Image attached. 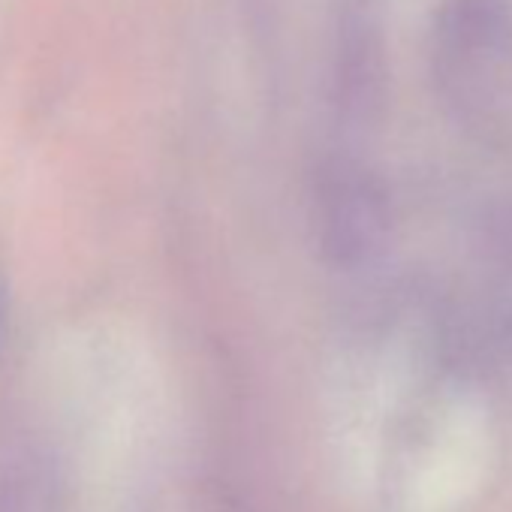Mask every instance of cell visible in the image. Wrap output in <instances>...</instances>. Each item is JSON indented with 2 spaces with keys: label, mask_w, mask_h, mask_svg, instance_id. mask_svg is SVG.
Instances as JSON below:
<instances>
[{
  "label": "cell",
  "mask_w": 512,
  "mask_h": 512,
  "mask_svg": "<svg viewBox=\"0 0 512 512\" xmlns=\"http://www.w3.org/2000/svg\"><path fill=\"white\" fill-rule=\"evenodd\" d=\"M425 52L434 85L458 112L497 115L512 94V0H437Z\"/></svg>",
  "instance_id": "1"
}]
</instances>
